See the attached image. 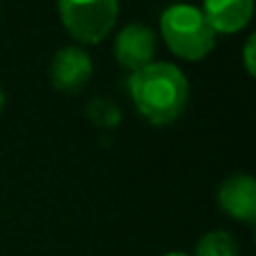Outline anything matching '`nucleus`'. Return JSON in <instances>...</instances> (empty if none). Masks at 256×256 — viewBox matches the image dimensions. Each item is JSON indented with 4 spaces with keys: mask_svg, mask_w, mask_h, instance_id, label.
Returning <instances> with one entry per match:
<instances>
[{
    "mask_svg": "<svg viewBox=\"0 0 256 256\" xmlns=\"http://www.w3.org/2000/svg\"><path fill=\"white\" fill-rule=\"evenodd\" d=\"M128 94L146 122L164 126L176 122L189 104V81L173 63L153 61L130 72Z\"/></svg>",
    "mask_w": 256,
    "mask_h": 256,
    "instance_id": "nucleus-1",
    "label": "nucleus"
},
{
    "mask_svg": "<svg viewBox=\"0 0 256 256\" xmlns=\"http://www.w3.org/2000/svg\"><path fill=\"white\" fill-rule=\"evenodd\" d=\"M160 32L164 43L184 61H200L216 45V32L204 18L202 9L194 4H171L162 12Z\"/></svg>",
    "mask_w": 256,
    "mask_h": 256,
    "instance_id": "nucleus-2",
    "label": "nucleus"
},
{
    "mask_svg": "<svg viewBox=\"0 0 256 256\" xmlns=\"http://www.w3.org/2000/svg\"><path fill=\"white\" fill-rule=\"evenodd\" d=\"M120 0H58L63 27L79 43H99L112 32Z\"/></svg>",
    "mask_w": 256,
    "mask_h": 256,
    "instance_id": "nucleus-3",
    "label": "nucleus"
},
{
    "mask_svg": "<svg viewBox=\"0 0 256 256\" xmlns=\"http://www.w3.org/2000/svg\"><path fill=\"white\" fill-rule=\"evenodd\" d=\"M92 72L94 68L90 54L76 45H68L54 54L52 66H50V79L56 90L74 94L88 86V81L92 79Z\"/></svg>",
    "mask_w": 256,
    "mask_h": 256,
    "instance_id": "nucleus-4",
    "label": "nucleus"
},
{
    "mask_svg": "<svg viewBox=\"0 0 256 256\" xmlns=\"http://www.w3.org/2000/svg\"><path fill=\"white\" fill-rule=\"evenodd\" d=\"M155 32L144 22H130L115 36V58L124 70L137 72L153 63Z\"/></svg>",
    "mask_w": 256,
    "mask_h": 256,
    "instance_id": "nucleus-5",
    "label": "nucleus"
},
{
    "mask_svg": "<svg viewBox=\"0 0 256 256\" xmlns=\"http://www.w3.org/2000/svg\"><path fill=\"white\" fill-rule=\"evenodd\" d=\"M218 204L227 216L240 222L256 220V180L250 173L230 176L218 189Z\"/></svg>",
    "mask_w": 256,
    "mask_h": 256,
    "instance_id": "nucleus-6",
    "label": "nucleus"
},
{
    "mask_svg": "<svg viewBox=\"0 0 256 256\" xmlns=\"http://www.w3.org/2000/svg\"><path fill=\"white\" fill-rule=\"evenodd\" d=\"M202 14L216 34H236L252 20L254 0H204Z\"/></svg>",
    "mask_w": 256,
    "mask_h": 256,
    "instance_id": "nucleus-7",
    "label": "nucleus"
},
{
    "mask_svg": "<svg viewBox=\"0 0 256 256\" xmlns=\"http://www.w3.org/2000/svg\"><path fill=\"white\" fill-rule=\"evenodd\" d=\"M240 245L236 240V236L232 232L216 230L204 234L196 245L194 256H238Z\"/></svg>",
    "mask_w": 256,
    "mask_h": 256,
    "instance_id": "nucleus-8",
    "label": "nucleus"
},
{
    "mask_svg": "<svg viewBox=\"0 0 256 256\" xmlns=\"http://www.w3.org/2000/svg\"><path fill=\"white\" fill-rule=\"evenodd\" d=\"M88 117L92 124L102 128H115L122 122V110L106 97H94L88 104Z\"/></svg>",
    "mask_w": 256,
    "mask_h": 256,
    "instance_id": "nucleus-9",
    "label": "nucleus"
},
{
    "mask_svg": "<svg viewBox=\"0 0 256 256\" xmlns=\"http://www.w3.org/2000/svg\"><path fill=\"white\" fill-rule=\"evenodd\" d=\"M254 52H256V38L250 36L243 45V61H245V70H248L250 76L256 74V61H254Z\"/></svg>",
    "mask_w": 256,
    "mask_h": 256,
    "instance_id": "nucleus-10",
    "label": "nucleus"
},
{
    "mask_svg": "<svg viewBox=\"0 0 256 256\" xmlns=\"http://www.w3.org/2000/svg\"><path fill=\"white\" fill-rule=\"evenodd\" d=\"M4 108V90H2V86H0V110Z\"/></svg>",
    "mask_w": 256,
    "mask_h": 256,
    "instance_id": "nucleus-11",
    "label": "nucleus"
},
{
    "mask_svg": "<svg viewBox=\"0 0 256 256\" xmlns=\"http://www.w3.org/2000/svg\"><path fill=\"white\" fill-rule=\"evenodd\" d=\"M164 256H186V254H180V252H168V254H164Z\"/></svg>",
    "mask_w": 256,
    "mask_h": 256,
    "instance_id": "nucleus-12",
    "label": "nucleus"
}]
</instances>
